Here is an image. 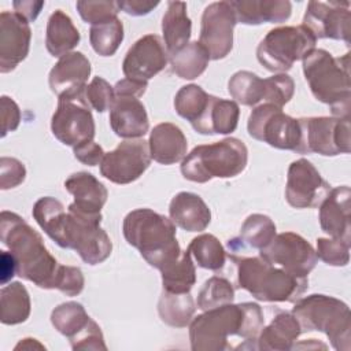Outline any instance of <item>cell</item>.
Wrapping results in <instances>:
<instances>
[{
  "instance_id": "1",
  "label": "cell",
  "mask_w": 351,
  "mask_h": 351,
  "mask_svg": "<svg viewBox=\"0 0 351 351\" xmlns=\"http://www.w3.org/2000/svg\"><path fill=\"white\" fill-rule=\"evenodd\" d=\"M263 325L262 308L252 302L228 303L210 308L192 318L189 324L191 348L193 351L229 350V336H239L244 341H256Z\"/></svg>"
},
{
  "instance_id": "2",
  "label": "cell",
  "mask_w": 351,
  "mask_h": 351,
  "mask_svg": "<svg viewBox=\"0 0 351 351\" xmlns=\"http://www.w3.org/2000/svg\"><path fill=\"white\" fill-rule=\"evenodd\" d=\"M0 240L16 262V274L44 289H56L62 265L49 254L44 240L16 213L0 214Z\"/></svg>"
},
{
  "instance_id": "3",
  "label": "cell",
  "mask_w": 351,
  "mask_h": 351,
  "mask_svg": "<svg viewBox=\"0 0 351 351\" xmlns=\"http://www.w3.org/2000/svg\"><path fill=\"white\" fill-rule=\"evenodd\" d=\"M122 232L128 244L138 250L144 261L158 270L177 261L182 252L174 222L151 208L130 211L123 219Z\"/></svg>"
},
{
  "instance_id": "4",
  "label": "cell",
  "mask_w": 351,
  "mask_h": 351,
  "mask_svg": "<svg viewBox=\"0 0 351 351\" xmlns=\"http://www.w3.org/2000/svg\"><path fill=\"white\" fill-rule=\"evenodd\" d=\"M348 55L335 58L325 49H313L303 59V74L313 96L330 106L333 117L343 119H350Z\"/></svg>"
},
{
  "instance_id": "5",
  "label": "cell",
  "mask_w": 351,
  "mask_h": 351,
  "mask_svg": "<svg viewBox=\"0 0 351 351\" xmlns=\"http://www.w3.org/2000/svg\"><path fill=\"white\" fill-rule=\"evenodd\" d=\"M237 267V287L261 302H296L308 288L307 277L276 267L261 256L229 255Z\"/></svg>"
},
{
  "instance_id": "6",
  "label": "cell",
  "mask_w": 351,
  "mask_h": 351,
  "mask_svg": "<svg viewBox=\"0 0 351 351\" xmlns=\"http://www.w3.org/2000/svg\"><path fill=\"white\" fill-rule=\"evenodd\" d=\"M248 149L236 137L195 147L181 162L185 180L204 184L213 178H232L247 166Z\"/></svg>"
},
{
  "instance_id": "7",
  "label": "cell",
  "mask_w": 351,
  "mask_h": 351,
  "mask_svg": "<svg viewBox=\"0 0 351 351\" xmlns=\"http://www.w3.org/2000/svg\"><path fill=\"white\" fill-rule=\"evenodd\" d=\"M302 332H324L335 350L351 348V315L348 306L333 296L314 293L299 298L292 308Z\"/></svg>"
},
{
  "instance_id": "8",
  "label": "cell",
  "mask_w": 351,
  "mask_h": 351,
  "mask_svg": "<svg viewBox=\"0 0 351 351\" xmlns=\"http://www.w3.org/2000/svg\"><path fill=\"white\" fill-rule=\"evenodd\" d=\"M315 43L314 34L303 25L274 27L259 43L256 58L266 70L281 74L315 49Z\"/></svg>"
},
{
  "instance_id": "9",
  "label": "cell",
  "mask_w": 351,
  "mask_h": 351,
  "mask_svg": "<svg viewBox=\"0 0 351 351\" xmlns=\"http://www.w3.org/2000/svg\"><path fill=\"white\" fill-rule=\"evenodd\" d=\"M101 218V214L89 215L67 208L59 247L74 250L90 266L104 262L111 255L112 243L106 230L100 228Z\"/></svg>"
},
{
  "instance_id": "10",
  "label": "cell",
  "mask_w": 351,
  "mask_h": 351,
  "mask_svg": "<svg viewBox=\"0 0 351 351\" xmlns=\"http://www.w3.org/2000/svg\"><path fill=\"white\" fill-rule=\"evenodd\" d=\"M51 130L62 144L73 148L93 140L96 128L90 106L85 99V89L59 96Z\"/></svg>"
},
{
  "instance_id": "11",
  "label": "cell",
  "mask_w": 351,
  "mask_h": 351,
  "mask_svg": "<svg viewBox=\"0 0 351 351\" xmlns=\"http://www.w3.org/2000/svg\"><path fill=\"white\" fill-rule=\"evenodd\" d=\"M248 134L277 149L298 152L300 145L299 119L285 114L281 107L271 103L256 106L247 122Z\"/></svg>"
},
{
  "instance_id": "12",
  "label": "cell",
  "mask_w": 351,
  "mask_h": 351,
  "mask_svg": "<svg viewBox=\"0 0 351 351\" xmlns=\"http://www.w3.org/2000/svg\"><path fill=\"white\" fill-rule=\"evenodd\" d=\"M300 145L298 154L336 156L348 154L350 119L336 117L299 118Z\"/></svg>"
},
{
  "instance_id": "13",
  "label": "cell",
  "mask_w": 351,
  "mask_h": 351,
  "mask_svg": "<svg viewBox=\"0 0 351 351\" xmlns=\"http://www.w3.org/2000/svg\"><path fill=\"white\" fill-rule=\"evenodd\" d=\"M53 328L70 340L73 350H107L100 326L77 302H66L51 313Z\"/></svg>"
},
{
  "instance_id": "14",
  "label": "cell",
  "mask_w": 351,
  "mask_h": 351,
  "mask_svg": "<svg viewBox=\"0 0 351 351\" xmlns=\"http://www.w3.org/2000/svg\"><path fill=\"white\" fill-rule=\"evenodd\" d=\"M259 256L271 265H278L285 271L307 277L318 262V256L313 245L300 234L284 232L276 234L274 239L262 250Z\"/></svg>"
},
{
  "instance_id": "15",
  "label": "cell",
  "mask_w": 351,
  "mask_h": 351,
  "mask_svg": "<svg viewBox=\"0 0 351 351\" xmlns=\"http://www.w3.org/2000/svg\"><path fill=\"white\" fill-rule=\"evenodd\" d=\"M151 165L148 141L143 138L125 140L115 149L106 152L100 163V173L108 181L126 185L143 176Z\"/></svg>"
},
{
  "instance_id": "16",
  "label": "cell",
  "mask_w": 351,
  "mask_h": 351,
  "mask_svg": "<svg viewBox=\"0 0 351 351\" xmlns=\"http://www.w3.org/2000/svg\"><path fill=\"white\" fill-rule=\"evenodd\" d=\"M236 23L234 11L229 1H214L204 8L199 43L207 49L210 59L219 60L230 53Z\"/></svg>"
},
{
  "instance_id": "17",
  "label": "cell",
  "mask_w": 351,
  "mask_h": 351,
  "mask_svg": "<svg viewBox=\"0 0 351 351\" xmlns=\"http://www.w3.org/2000/svg\"><path fill=\"white\" fill-rule=\"evenodd\" d=\"M330 185L307 159L293 160L287 173L285 199L295 208H313L322 203Z\"/></svg>"
},
{
  "instance_id": "18",
  "label": "cell",
  "mask_w": 351,
  "mask_h": 351,
  "mask_svg": "<svg viewBox=\"0 0 351 351\" xmlns=\"http://www.w3.org/2000/svg\"><path fill=\"white\" fill-rule=\"evenodd\" d=\"M351 12L348 1H308L303 26L315 38L341 40L350 43Z\"/></svg>"
},
{
  "instance_id": "19",
  "label": "cell",
  "mask_w": 351,
  "mask_h": 351,
  "mask_svg": "<svg viewBox=\"0 0 351 351\" xmlns=\"http://www.w3.org/2000/svg\"><path fill=\"white\" fill-rule=\"evenodd\" d=\"M167 62L169 53L162 38L156 34H145L126 52L122 71L125 78L148 82L166 67Z\"/></svg>"
},
{
  "instance_id": "20",
  "label": "cell",
  "mask_w": 351,
  "mask_h": 351,
  "mask_svg": "<svg viewBox=\"0 0 351 351\" xmlns=\"http://www.w3.org/2000/svg\"><path fill=\"white\" fill-rule=\"evenodd\" d=\"M29 22L15 11L0 14V73L12 71L26 59L30 49Z\"/></svg>"
},
{
  "instance_id": "21",
  "label": "cell",
  "mask_w": 351,
  "mask_h": 351,
  "mask_svg": "<svg viewBox=\"0 0 351 351\" xmlns=\"http://www.w3.org/2000/svg\"><path fill=\"white\" fill-rule=\"evenodd\" d=\"M350 186L341 185L329 191L319 204L321 229L332 239H337L351 245L350 223Z\"/></svg>"
},
{
  "instance_id": "22",
  "label": "cell",
  "mask_w": 351,
  "mask_h": 351,
  "mask_svg": "<svg viewBox=\"0 0 351 351\" xmlns=\"http://www.w3.org/2000/svg\"><path fill=\"white\" fill-rule=\"evenodd\" d=\"M110 126L121 138L134 140L144 137L149 130V121L147 110L138 97L115 95L110 108Z\"/></svg>"
},
{
  "instance_id": "23",
  "label": "cell",
  "mask_w": 351,
  "mask_h": 351,
  "mask_svg": "<svg viewBox=\"0 0 351 351\" xmlns=\"http://www.w3.org/2000/svg\"><path fill=\"white\" fill-rule=\"evenodd\" d=\"M90 70V62L82 52L73 51L66 53L59 58L49 71V88L58 97L69 92L85 89Z\"/></svg>"
},
{
  "instance_id": "24",
  "label": "cell",
  "mask_w": 351,
  "mask_h": 351,
  "mask_svg": "<svg viewBox=\"0 0 351 351\" xmlns=\"http://www.w3.org/2000/svg\"><path fill=\"white\" fill-rule=\"evenodd\" d=\"M64 188L74 196V202L69 208L89 215H100L107 202L108 192L106 186L90 173L78 171L64 181Z\"/></svg>"
},
{
  "instance_id": "25",
  "label": "cell",
  "mask_w": 351,
  "mask_h": 351,
  "mask_svg": "<svg viewBox=\"0 0 351 351\" xmlns=\"http://www.w3.org/2000/svg\"><path fill=\"white\" fill-rule=\"evenodd\" d=\"M151 159L160 165H173L182 162L186 156L188 141L182 130L170 122L158 123L148 140Z\"/></svg>"
},
{
  "instance_id": "26",
  "label": "cell",
  "mask_w": 351,
  "mask_h": 351,
  "mask_svg": "<svg viewBox=\"0 0 351 351\" xmlns=\"http://www.w3.org/2000/svg\"><path fill=\"white\" fill-rule=\"evenodd\" d=\"M237 23L262 25L285 22L292 12L288 0H234L229 1Z\"/></svg>"
},
{
  "instance_id": "27",
  "label": "cell",
  "mask_w": 351,
  "mask_h": 351,
  "mask_svg": "<svg viewBox=\"0 0 351 351\" xmlns=\"http://www.w3.org/2000/svg\"><path fill=\"white\" fill-rule=\"evenodd\" d=\"M170 219L186 232H202L211 222V211L206 202L196 193L180 192L169 206Z\"/></svg>"
},
{
  "instance_id": "28",
  "label": "cell",
  "mask_w": 351,
  "mask_h": 351,
  "mask_svg": "<svg viewBox=\"0 0 351 351\" xmlns=\"http://www.w3.org/2000/svg\"><path fill=\"white\" fill-rule=\"evenodd\" d=\"M239 117L240 108L234 100H226L211 95L206 111L195 123H192V128L204 136L229 134L237 129Z\"/></svg>"
},
{
  "instance_id": "29",
  "label": "cell",
  "mask_w": 351,
  "mask_h": 351,
  "mask_svg": "<svg viewBox=\"0 0 351 351\" xmlns=\"http://www.w3.org/2000/svg\"><path fill=\"white\" fill-rule=\"evenodd\" d=\"M300 333L302 329L295 315L292 313L280 311L271 322L259 332L256 348L271 351L291 350Z\"/></svg>"
},
{
  "instance_id": "30",
  "label": "cell",
  "mask_w": 351,
  "mask_h": 351,
  "mask_svg": "<svg viewBox=\"0 0 351 351\" xmlns=\"http://www.w3.org/2000/svg\"><path fill=\"white\" fill-rule=\"evenodd\" d=\"M162 33L166 51L170 56L176 55L189 44L192 22L186 14V3H167V10L162 18Z\"/></svg>"
},
{
  "instance_id": "31",
  "label": "cell",
  "mask_w": 351,
  "mask_h": 351,
  "mask_svg": "<svg viewBox=\"0 0 351 351\" xmlns=\"http://www.w3.org/2000/svg\"><path fill=\"white\" fill-rule=\"evenodd\" d=\"M80 40L78 29L64 11L56 10L49 15L45 30V47L53 58H62L73 52Z\"/></svg>"
},
{
  "instance_id": "32",
  "label": "cell",
  "mask_w": 351,
  "mask_h": 351,
  "mask_svg": "<svg viewBox=\"0 0 351 351\" xmlns=\"http://www.w3.org/2000/svg\"><path fill=\"white\" fill-rule=\"evenodd\" d=\"M0 321L4 325H16L25 322L32 310L30 296L21 282H10L0 291Z\"/></svg>"
},
{
  "instance_id": "33",
  "label": "cell",
  "mask_w": 351,
  "mask_h": 351,
  "mask_svg": "<svg viewBox=\"0 0 351 351\" xmlns=\"http://www.w3.org/2000/svg\"><path fill=\"white\" fill-rule=\"evenodd\" d=\"M195 302L191 293H170L163 291L158 302L160 319L173 328H185L195 314Z\"/></svg>"
},
{
  "instance_id": "34",
  "label": "cell",
  "mask_w": 351,
  "mask_h": 351,
  "mask_svg": "<svg viewBox=\"0 0 351 351\" xmlns=\"http://www.w3.org/2000/svg\"><path fill=\"white\" fill-rule=\"evenodd\" d=\"M32 214L38 226L59 245L62 241L63 226L67 215L64 206L55 197L44 196L34 203Z\"/></svg>"
},
{
  "instance_id": "35",
  "label": "cell",
  "mask_w": 351,
  "mask_h": 351,
  "mask_svg": "<svg viewBox=\"0 0 351 351\" xmlns=\"http://www.w3.org/2000/svg\"><path fill=\"white\" fill-rule=\"evenodd\" d=\"M208 62L210 55L199 41L189 43L170 58L171 71L182 80H195L202 75L206 71Z\"/></svg>"
},
{
  "instance_id": "36",
  "label": "cell",
  "mask_w": 351,
  "mask_h": 351,
  "mask_svg": "<svg viewBox=\"0 0 351 351\" xmlns=\"http://www.w3.org/2000/svg\"><path fill=\"white\" fill-rule=\"evenodd\" d=\"M163 291L170 293H188L196 282V269L188 251L160 270Z\"/></svg>"
},
{
  "instance_id": "37",
  "label": "cell",
  "mask_w": 351,
  "mask_h": 351,
  "mask_svg": "<svg viewBox=\"0 0 351 351\" xmlns=\"http://www.w3.org/2000/svg\"><path fill=\"white\" fill-rule=\"evenodd\" d=\"M228 90L236 103L255 107L261 101H265V78H259L252 71L240 70L230 77L228 82Z\"/></svg>"
},
{
  "instance_id": "38",
  "label": "cell",
  "mask_w": 351,
  "mask_h": 351,
  "mask_svg": "<svg viewBox=\"0 0 351 351\" xmlns=\"http://www.w3.org/2000/svg\"><path fill=\"white\" fill-rule=\"evenodd\" d=\"M186 251L195 258L197 266L213 271L221 270L228 256L221 241L210 233H203L195 237L189 243Z\"/></svg>"
},
{
  "instance_id": "39",
  "label": "cell",
  "mask_w": 351,
  "mask_h": 351,
  "mask_svg": "<svg viewBox=\"0 0 351 351\" xmlns=\"http://www.w3.org/2000/svg\"><path fill=\"white\" fill-rule=\"evenodd\" d=\"M211 95L207 93L202 86L189 84L176 93L174 96V108L176 112L189 121V123H195L206 111Z\"/></svg>"
},
{
  "instance_id": "40",
  "label": "cell",
  "mask_w": 351,
  "mask_h": 351,
  "mask_svg": "<svg viewBox=\"0 0 351 351\" xmlns=\"http://www.w3.org/2000/svg\"><path fill=\"white\" fill-rule=\"evenodd\" d=\"M89 41L93 51L100 56H112L123 41V25L115 18L110 22L90 26Z\"/></svg>"
},
{
  "instance_id": "41",
  "label": "cell",
  "mask_w": 351,
  "mask_h": 351,
  "mask_svg": "<svg viewBox=\"0 0 351 351\" xmlns=\"http://www.w3.org/2000/svg\"><path fill=\"white\" fill-rule=\"evenodd\" d=\"M276 236L274 222L263 214H251L245 218L240 229V239L247 245L262 250Z\"/></svg>"
},
{
  "instance_id": "42",
  "label": "cell",
  "mask_w": 351,
  "mask_h": 351,
  "mask_svg": "<svg viewBox=\"0 0 351 351\" xmlns=\"http://www.w3.org/2000/svg\"><path fill=\"white\" fill-rule=\"evenodd\" d=\"M234 300V288L229 280L214 276L208 278L197 293V307L203 311L215 308Z\"/></svg>"
},
{
  "instance_id": "43",
  "label": "cell",
  "mask_w": 351,
  "mask_h": 351,
  "mask_svg": "<svg viewBox=\"0 0 351 351\" xmlns=\"http://www.w3.org/2000/svg\"><path fill=\"white\" fill-rule=\"evenodd\" d=\"M77 11L84 22L90 23L92 26L101 25L118 18V4L117 1H90L80 0L75 4Z\"/></svg>"
},
{
  "instance_id": "44",
  "label": "cell",
  "mask_w": 351,
  "mask_h": 351,
  "mask_svg": "<svg viewBox=\"0 0 351 351\" xmlns=\"http://www.w3.org/2000/svg\"><path fill=\"white\" fill-rule=\"evenodd\" d=\"M265 103H271L281 108L293 97L295 93V82L285 73L265 78Z\"/></svg>"
},
{
  "instance_id": "45",
  "label": "cell",
  "mask_w": 351,
  "mask_h": 351,
  "mask_svg": "<svg viewBox=\"0 0 351 351\" xmlns=\"http://www.w3.org/2000/svg\"><path fill=\"white\" fill-rule=\"evenodd\" d=\"M317 256L329 266H347L350 262V245L337 239H317Z\"/></svg>"
},
{
  "instance_id": "46",
  "label": "cell",
  "mask_w": 351,
  "mask_h": 351,
  "mask_svg": "<svg viewBox=\"0 0 351 351\" xmlns=\"http://www.w3.org/2000/svg\"><path fill=\"white\" fill-rule=\"evenodd\" d=\"M85 99L93 110H96L97 112H104L106 110L111 108L115 100L114 86H111L104 78L97 75L86 85Z\"/></svg>"
},
{
  "instance_id": "47",
  "label": "cell",
  "mask_w": 351,
  "mask_h": 351,
  "mask_svg": "<svg viewBox=\"0 0 351 351\" xmlns=\"http://www.w3.org/2000/svg\"><path fill=\"white\" fill-rule=\"evenodd\" d=\"M26 169L23 163L15 158H0V188L3 191L15 188L25 181Z\"/></svg>"
},
{
  "instance_id": "48",
  "label": "cell",
  "mask_w": 351,
  "mask_h": 351,
  "mask_svg": "<svg viewBox=\"0 0 351 351\" xmlns=\"http://www.w3.org/2000/svg\"><path fill=\"white\" fill-rule=\"evenodd\" d=\"M84 285H85V280L80 267L62 265L56 289H59L67 296H77L82 292Z\"/></svg>"
},
{
  "instance_id": "49",
  "label": "cell",
  "mask_w": 351,
  "mask_h": 351,
  "mask_svg": "<svg viewBox=\"0 0 351 351\" xmlns=\"http://www.w3.org/2000/svg\"><path fill=\"white\" fill-rule=\"evenodd\" d=\"M21 122V110L18 104L8 96H1V137L14 132Z\"/></svg>"
},
{
  "instance_id": "50",
  "label": "cell",
  "mask_w": 351,
  "mask_h": 351,
  "mask_svg": "<svg viewBox=\"0 0 351 351\" xmlns=\"http://www.w3.org/2000/svg\"><path fill=\"white\" fill-rule=\"evenodd\" d=\"M74 151V156L77 160H80L81 163L84 165H88V166H96V165H100L103 158H104V151L101 148V145H99L97 143H95L93 140L92 141H88V143H84L81 145H77L73 148Z\"/></svg>"
},
{
  "instance_id": "51",
  "label": "cell",
  "mask_w": 351,
  "mask_h": 351,
  "mask_svg": "<svg viewBox=\"0 0 351 351\" xmlns=\"http://www.w3.org/2000/svg\"><path fill=\"white\" fill-rule=\"evenodd\" d=\"M118 8L128 15L132 16H143L149 14L154 8L159 5V1H148V0H123L117 1Z\"/></svg>"
},
{
  "instance_id": "52",
  "label": "cell",
  "mask_w": 351,
  "mask_h": 351,
  "mask_svg": "<svg viewBox=\"0 0 351 351\" xmlns=\"http://www.w3.org/2000/svg\"><path fill=\"white\" fill-rule=\"evenodd\" d=\"M148 86V82H140V81H133L129 78H123L118 81L114 86L115 95H125V96H136L140 97L145 93Z\"/></svg>"
},
{
  "instance_id": "53",
  "label": "cell",
  "mask_w": 351,
  "mask_h": 351,
  "mask_svg": "<svg viewBox=\"0 0 351 351\" xmlns=\"http://www.w3.org/2000/svg\"><path fill=\"white\" fill-rule=\"evenodd\" d=\"M44 1H32V0H21V1H14V10L16 14H19L21 16H23L27 22H33L36 21V18L38 16L41 8L44 7Z\"/></svg>"
},
{
  "instance_id": "54",
  "label": "cell",
  "mask_w": 351,
  "mask_h": 351,
  "mask_svg": "<svg viewBox=\"0 0 351 351\" xmlns=\"http://www.w3.org/2000/svg\"><path fill=\"white\" fill-rule=\"evenodd\" d=\"M0 273H1V284L3 285H5L16 274V262L10 251H1Z\"/></svg>"
},
{
  "instance_id": "55",
  "label": "cell",
  "mask_w": 351,
  "mask_h": 351,
  "mask_svg": "<svg viewBox=\"0 0 351 351\" xmlns=\"http://www.w3.org/2000/svg\"><path fill=\"white\" fill-rule=\"evenodd\" d=\"M45 350V347L41 344V343H38L36 339H32V337H26V339H23L22 341H19L16 346H15V351H18V350H27V351H30V350Z\"/></svg>"
}]
</instances>
